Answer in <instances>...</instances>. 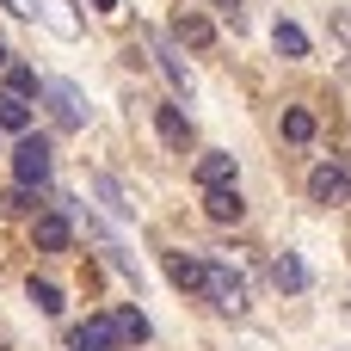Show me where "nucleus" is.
<instances>
[{"label": "nucleus", "mask_w": 351, "mask_h": 351, "mask_svg": "<svg viewBox=\"0 0 351 351\" xmlns=\"http://www.w3.org/2000/svg\"><path fill=\"white\" fill-rule=\"evenodd\" d=\"M37 93H43V105H49V123H56V130H86V99H80V86H74V80H43Z\"/></svg>", "instance_id": "nucleus-1"}, {"label": "nucleus", "mask_w": 351, "mask_h": 351, "mask_svg": "<svg viewBox=\"0 0 351 351\" xmlns=\"http://www.w3.org/2000/svg\"><path fill=\"white\" fill-rule=\"evenodd\" d=\"M197 296H210L222 315H247V284L234 278V265H222V259H210L204 265V290Z\"/></svg>", "instance_id": "nucleus-2"}, {"label": "nucleus", "mask_w": 351, "mask_h": 351, "mask_svg": "<svg viewBox=\"0 0 351 351\" xmlns=\"http://www.w3.org/2000/svg\"><path fill=\"white\" fill-rule=\"evenodd\" d=\"M49 167H56V160H49V142H43V136H25V142L12 148V173H19V185H43Z\"/></svg>", "instance_id": "nucleus-3"}, {"label": "nucleus", "mask_w": 351, "mask_h": 351, "mask_svg": "<svg viewBox=\"0 0 351 351\" xmlns=\"http://www.w3.org/2000/svg\"><path fill=\"white\" fill-rule=\"evenodd\" d=\"M308 197L327 204V210H339V204H346V160H321V167L308 173Z\"/></svg>", "instance_id": "nucleus-4"}, {"label": "nucleus", "mask_w": 351, "mask_h": 351, "mask_svg": "<svg viewBox=\"0 0 351 351\" xmlns=\"http://www.w3.org/2000/svg\"><path fill=\"white\" fill-rule=\"evenodd\" d=\"M80 222H86V241H93V247H99V253L111 259V271H123V278H136V284H142V271H136V259H130V253L117 247V234H111V228H105L99 216H80Z\"/></svg>", "instance_id": "nucleus-5"}, {"label": "nucleus", "mask_w": 351, "mask_h": 351, "mask_svg": "<svg viewBox=\"0 0 351 351\" xmlns=\"http://www.w3.org/2000/svg\"><path fill=\"white\" fill-rule=\"evenodd\" d=\"M154 130H160L167 148H179V154L191 148V117H185L179 105H154Z\"/></svg>", "instance_id": "nucleus-6"}, {"label": "nucleus", "mask_w": 351, "mask_h": 351, "mask_svg": "<svg viewBox=\"0 0 351 351\" xmlns=\"http://www.w3.org/2000/svg\"><path fill=\"white\" fill-rule=\"evenodd\" d=\"M31 241L43 247V253H68V241H74V228H68V216H31Z\"/></svg>", "instance_id": "nucleus-7"}, {"label": "nucleus", "mask_w": 351, "mask_h": 351, "mask_svg": "<svg viewBox=\"0 0 351 351\" xmlns=\"http://www.w3.org/2000/svg\"><path fill=\"white\" fill-rule=\"evenodd\" d=\"M74 351H123L117 327H111V315H93V321L74 333Z\"/></svg>", "instance_id": "nucleus-8"}, {"label": "nucleus", "mask_w": 351, "mask_h": 351, "mask_svg": "<svg viewBox=\"0 0 351 351\" xmlns=\"http://www.w3.org/2000/svg\"><path fill=\"white\" fill-rule=\"evenodd\" d=\"M204 216H210V222H241V216H247V197H241L234 185H216V191H204Z\"/></svg>", "instance_id": "nucleus-9"}, {"label": "nucleus", "mask_w": 351, "mask_h": 351, "mask_svg": "<svg viewBox=\"0 0 351 351\" xmlns=\"http://www.w3.org/2000/svg\"><path fill=\"white\" fill-rule=\"evenodd\" d=\"M173 43H191V49H210V43H216V25H210L204 12H179V19H173Z\"/></svg>", "instance_id": "nucleus-10"}, {"label": "nucleus", "mask_w": 351, "mask_h": 351, "mask_svg": "<svg viewBox=\"0 0 351 351\" xmlns=\"http://www.w3.org/2000/svg\"><path fill=\"white\" fill-rule=\"evenodd\" d=\"M86 185H93V197H105V210H111V216H136V197H130L111 173H93Z\"/></svg>", "instance_id": "nucleus-11"}, {"label": "nucleus", "mask_w": 351, "mask_h": 351, "mask_svg": "<svg viewBox=\"0 0 351 351\" xmlns=\"http://www.w3.org/2000/svg\"><path fill=\"white\" fill-rule=\"evenodd\" d=\"M271 284L296 296V290H308V265H302L296 253H278V259H271Z\"/></svg>", "instance_id": "nucleus-12"}, {"label": "nucleus", "mask_w": 351, "mask_h": 351, "mask_svg": "<svg viewBox=\"0 0 351 351\" xmlns=\"http://www.w3.org/2000/svg\"><path fill=\"white\" fill-rule=\"evenodd\" d=\"M148 43H154V62H160V74L173 80V93H191V74H185L179 49H173V43H160V37H148Z\"/></svg>", "instance_id": "nucleus-13"}, {"label": "nucleus", "mask_w": 351, "mask_h": 351, "mask_svg": "<svg viewBox=\"0 0 351 351\" xmlns=\"http://www.w3.org/2000/svg\"><path fill=\"white\" fill-rule=\"evenodd\" d=\"M197 185H204V191L234 185V154H204V160H197Z\"/></svg>", "instance_id": "nucleus-14"}, {"label": "nucleus", "mask_w": 351, "mask_h": 351, "mask_svg": "<svg viewBox=\"0 0 351 351\" xmlns=\"http://www.w3.org/2000/svg\"><path fill=\"white\" fill-rule=\"evenodd\" d=\"M167 278H173L179 290H204V259H191V253H167Z\"/></svg>", "instance_id": "nucleus-15"}, {"label": "nucleus", "mask_w": 351, "mask_h": 351, "mask_svg": "<svg viewBox=\"0 0 351 351\" xmlns=\"http://www.w3.org/2000/svg\"><path fill=\"white\" fill-rule=\"evenodd\" d=\"M111 327H117V339H123V351L148 339V315H142V308H111Z\"/></svg>", "instance_id": "nucleus-16"}, {"label": "nucleus", "mask_w": 351, "mask_h": 351, "mask_svg": "<svg viewBox=\"0 0 351 351\" xmlns=\"http://www.w3.org/2000/svg\"><path fill=\"white\" fill-rule=\"evenodd\" d=\"M271 43H278V56H284V62H302V56H308V37H302V25H284V19H278Z\"/></svg>", "instance_id": "nucleus-17"}, {"label": "nucleus", "mask_w": 351, "mask_h": 351, "mask_svg": "<svg viewBox=\"0 0 351 351\" xmlns=\"http://www.w3.org/2000/svg\"><path fill=\"white\" fill-rule=\"evenodd\" d=\"M43 80H37V68H25V62H6V93L12 99H31Z\"/></svg>", "instance_id": "nucleus-18"}, {"label": "nucleus", "mask_w": 351, "mask_h": 351, "mask_svg": "<svg viewBox=\"0 0 351 351\" xmlns=\"http://www.w3.org/2000/svg\"><path fill=\"white\" fill-rule=\"evenodd\" d=\"M25 290H31V302H37V308H43V315H62V308H68V302H62V290H56V284H49V278H31V284H25Z\"/></svg>", "instance_id": "nucleus-19"}, {"label": "nucleus", "mask_w": 351, "mask_h": 351, "mask_svg": "<svg viewBox=\"0 0 351 351\" xmlns=\"http://www.w3.org/2000/svg\"><path fill=\"white\" fill-rule=\"evenodd\" d=\"M0 130H31V105L12 99V93H0Z\"/></svg>", "instance_id": "nucleus-20"}, {"label": "nucleus", "mask_w": 351, "mask_h": 351, "mask_svg": "<svg viewBox=\"0 0 351 351\" xmlns=\"http://www.w3.org/2000/svg\"><path fill=\"white\" fill-rule=\"evenodd\" d=\"M0 210H6V216H37V197H31V185H12V191L0 197Z\"/></svg>", "instance_id": "nucleus-21"}, {"label": "nucleus", "mask_w": 351, "mask_h": 351, "mask_svg": "<svg viewBox=\"0 0 351 351\" xmlns=\"http://www.w3.org/2000/svg\"><path fill=\"white\" fill-rule=\"evenodd\" d=\"M284 136H290V142H308V136H315V117H308V111H284Z\"/></svg>", "instance_id": "nucleus-22"}, {"label": "nucleus", "mask_w": 351, "mask_h": 351, "mask_svg": "<svg viewBox=\"0 0 351 351\" xmlns=\"http://www.w3.org/2000/svg\"><path fill=\"white\" fill-rule=\"evenodd\" d=\"M216 12H222V19L234 25V31H241V19H247V12H241V0H216Z\"/></svg>", "instance_id": "nucleus-23"}, {"label": "nucleus", "mask_w": 351, "mask_h": 351, "mask_svg": "<svg viewBox=\"0 0 351 351\" xmlns=\"http://www.w3.org/2000/svg\"><path fill=\"white\" fill-rule=\"evenodd\" d=\"M12 12H25V19H37V0H6Z\"/></svg>", "instance_id": "nucleus-24"}, {"label": "nucleus", "mask_w": 351, "mask_h": 351, "mask_svg": "<svg viewBox=\"0 0 351 351\" xmlns=\"http://www.w3.org/2000/svg\"><path fill=\"white\" fill-rule=\"evenodd\" d=\"M93 6H99V12H117V0H93Z\"/></svg>", "instance_id": "nucleus-25"}, {"label": "nucleus", "mask_w": 351, "mask_h": 351, "mask_svg": "<svg viewBox=\"0 0 351 351\" xmlns=\"http://www.w3.org/2000/svg\"><path fill=\"white\" fill-rule=\"evenodd\" d=\"M6 62H12V56H6V37H0V68H6Z\"/></svg>", "instance_id": "nucleus-26"}]
</instances>
